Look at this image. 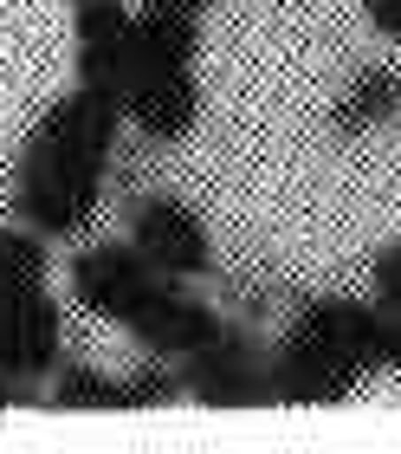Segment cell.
I'll list each match as a JSON object with an SVG mask.
<instances>
[{
    "instance_id": "6da1fadb",
    "label": "cell",
    "mask_w": 401,
    "mask_h": 454,
    "mask_svg": "<svg viewBox=\"0 0 401 454\" xmlns=\"http://www.w3.org/2000/svg\"><path fill=\"white\" fill-rule=\"evenodd\" d=\"M117 130H123V105L78 85V91H66V98H52V105H46V117L27 130L19 162L104 182V169H111V156H117Z\"/></svg>"
},
{
    "instance_id": "7a4b0ae2",
    "label": "cell",
    "mask_w": 401,
    "mask_h": 454,
    "mask_svg": "<svg viewBox=\"0 0 401 454\" xmlns=\"http://www.w3.org/2000/svg\"><path fill=\"white\" fill-rule=\"evenodd\" d=\"M72 299L84 305L91 318H111V325H130L143 318L162 293H175V273H162V266L143 254L136 240H97V247H78L72 254Z\"/></svg>"
},
{
    "instance_id": "3957f363",
    "label": "cell",
    "mask_w": 401,
    "mask_h": 454,
    "mask_svg": "<svg viewBox=\"0 0 401 454\" xmlns=\"http://www.w3.org/2000/svg\"><path fill=\"white\" fill-rule=\"evenodd\" d=\"M181 377H188V396L201 409H259V403H272L266 344L246 318H227L220 332L181 364Z\"/></svg>"
},
{
    "instance_id": "277c9868",
    "label": "cell",
    "mask_w": 401,
    "mask_h": 454,
    "mask_svg": "<svg viewBox=\"0 0 401 454\" xmlns=\"http://www.w3.org/2000/svg\"><path fill=\"white\" fill-rule=\"evenodd\" d=\"M266 383H272V403H305V409H330V403H350L363 370L343 364L324 338H311L305 325L266 350Z\"/></svg>"
},
{
    "instance_id": "5b68a950",
    "label": "cell",
    "mask_w": 401,
    "mask_h": 454,
    "mask_svg": "<svg viewBox=\"0 0 401 454\" xmlns=\"http://www.w3.org/2000/svg\"><path fill=\"white\" fill-rule=\"evenodd\" d=\"M130 240L175 279H207L214 273V240H207L201 215L188 208L181 195H136L130 201Z\"/></svg>"
},
{
    "instance_id": "8992f818",
    "label": "cell",
    "mask_w": 401,
    "mask_h": 454,
    "mask_svg": "<svg viewBox=\"0 0 401 454\" xmlns=\"http://www.w3.org/2000/svg\"><path fill=\"white\" fill-rule=\"evenodd\" d=\"M298 325L311 338H324L343 364H356L363 377L389 370V344H395V318L375 299H343V293H318L298 305Z\"/></svg>"
},
{
    "instance_id": "52a82bcc",
    "label": "cell",
    "mask_w": 401,
    "mask_h": 454,
    "mask_svg": "<svg viewBox=\"0 0 401 454\" xmlns=\"http://www.w3.org/2000/svg\"><path fill=\"white\" fill-rule=\"evenodd\" d=\"M130 59H136V13L123 0H78V85L123 105Z\"/></svg>"
},
{
    "instance_id": "ba28073f",
    "label": "cell",
    "mask_w": 401,
    "mask_h": 454,
    "mask_svg": "<svg viewBox=\"0 0 401 454\" xmlns=\"http://www.w3.org/2000/svg\"><path fill=\"white\" fill-rule=\"evenodd\" d=\"M58 299L39 286V293H27L19 305H7L0 312V370L7 377H27V383H39V377H52L58 370V350H66V338H58Z\"/></svg>"
},
{
    "instance_id": "9c48e42d",
    "label": "cell",
    "mask_w": 401,
    "mask_h": 454,
    "mask_svg": "<svg viewBox=\"0 0 401 454\" xmlns=\"http://www.w3.org/2000/svg\"><path fill=\"white\" fill-rule=\"evenodd\" d=\"M220 325H227V318L214 312V305H201L195 293H188V286H175V293H162V299L150 305V312L130 318L123 332H130V344H136V350H150V357L188 364L207 338L220 332Z\"/></svg>"
},
{
    "instance_id": "30bf717a",
    "label": "cell",
    "mask_w": 401,
    "mask_h": 454,
    "mask_svg": "<svg viewBox=\"0 0 401 454\" xmlns=\"http://www.w3.org/2000/svg\"><path fill=\"white\" fill-rule=\"evenodd\" d=\"M123 117H130L150 143H181L201 123V85H195V72H130Z\"/></svg>"
},
{
    "instance_id": "8fae6325",
    "label": "cell",
    "mask_w": 401,
    "mask_h": 454,
    "mask_svg": "<svg viewBox=\"0 0 401 454\" xmlns=\"http://www.w3.org/2000/svg\"><path fill=\"white\" fill-rule=\"evenodd\" d=\"M195 59H201V20L195 13H175V7L136 13L130 72H195Z\"/></svg>"
},
{
    "instance_id": "7c38bea8",
    "label": "cell",
    "mask_w": 401,
    "mask_h": 454,
    "mask_svg": "<svg viewBox=\"0 0 401 454\" xmlns=\"http://www.w3.org/2000/svg\"><path fill=\"white\" fill-rule=\"evenodd\" d=\"M389 117H401V72L395 66H363L350 78V91L336 98V111H330L336 137L375 130V123H389Z\"/></svg>"
},
{
    "instance_id": "4fadbf2b",
    "label": "cell",
    "mask_w": 401,
    "mask_h": 454,
    "mask_svg": "<svg viewBox=\"0 0 401 454\" xmlns=\"http://www.w3.org/2000/svg\"><path fill=\"white\" fill-rule=\"evenodd\" d=\"M46 286V234L39 227H0V312Z\"/></svg>"
},
{
    "instance_id": "5bb4252c",
    "label": "cell",
    "mask_w": 401,
    "mask_h": 454,
    "mask_svg": "<svg viewBox=\"0 0 401 454\" xmlns=\"http://www.w3.org/2000/svg\"><path fill=\"white\" fill-rule=\"evenodd\" d=\"M52 409H130V389H123L117 377H97V370L84 364H66L52 370Z\"/></svg>"
},
{
    "instance_id": "9a60e30c",
    "label": "cell",
    "mask_w": 401,
    "mask_h": 454,
    "mask_svg": "<svg viewBox=\"0 0 401 454\" xmlns=\"http://www.w3.org/2000/svg\"><path fill=\"white\" fill-rule=\"evenodd\" d=\"M123 389H130V409H168V403H181V396H188V377H181V370L168 364V357H150Z\"/></svg>"
},
{
    "instance_id": "2e32d148",
    "label": "cell",
    "mask_w": 401,
    "mask_h": 454,
    "mask_svg": "<svg viewBox=\"0 0 401 454\" xmlns=\"http://www.w3.org/2000/svg\"><path fill=\"white\" fill-rule=\"evenodd\" d=\"M369 293H375V305H382V312L401 318V240H389L382 254H375V266H369Z\"/></svg>"
},
{
    "instance_id": "e0dca14e",
    "label": "cell",
    "mask_w": 401,
    "mask_h": 454,
    "mask_svg": "<svg viewBox=\"0 0 401 454\" xmlns=\"http://www.w3.org/2000/svg\"><path fill=\"white\" fill-rule=\"evenodd\" d=\"M363 13L382 39H401V0H363Z\"/></svg>"
},
{
    "instance_id": "ac0fdd59",
    "label": "cell",
    "mask_w": 401,
    "mask_h": 454,
    "mask_svg": "<svg viewBox=\"0 0 401 454\" xmlns=\"http://www.w3.org/2000/svg\"><path fill=\"white\" fill-rule=\"evenodd\" d=\"M27 403H39V383L7 377V370H0V409H27Z\"/></svg>"
},
{
    "instance_id": "d6986e66",
    "label": "cell",
    "mask_w": 401,
    "mask_h": 454,
    "mask_svg": "<svg viewBox=\"0 0 401 454\" xmlns=\"http://www.w3.org/2000/svg\"><path fill=\"white\" fill-rule=\"evenodd\" d=\"M150 7H175V13H201V7H214V0H150Z\"/></svg>"
},
{
    "instance_id": "ffe728a7",
    "label": "cell",
    "mask_w": 401,
    "mask_h": 454,
    "mask_svg": "<svg viewBox=\"0 0 401 454\" xmlns=\"http://www.w3.org/2000/svg\"><path fill=\"white\" fill-rule=\"evenodd\" d=\"M395 318V312H389ZM389 370H401V318H395V344H389Z\"/></svg>"
},
{
    "instance_id": "44dd1931",
    "label": "cell",
    "mask_w": 401,
    "mask_h": 454,
    "mask_svg": "<svg viewBox=\"0 0 401 454\" xmlns=\"http://www.w3.org/2000/svg\"><path fill=\"white\" fill-rule=\"evenodd\" d=\"M72 7H78V0H72Z\"/></svg>"
}]
</instances>
